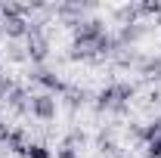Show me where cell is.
<instances>
[{
  "label": "cell",
  "mask_w": 161,
  "mask_h": 158,
  "mask_svg": "<svg viewBox=\"0 0 161 158\" xmlns=\"http://www.w3.org/2000/svg\"><path fill=\"white\" fill-rule=\"evenodd\" d=\"M133 84H112V87H105L99 90V96H96V105L99 109H112V112H124V105L133 99Z\"/></svg>",
  "instance_id": "cell-1"
},
{
  "label": "cell",
  "mask_w": 161,
  "mask_h": 158,
  "mask_svg": "<svg viewBox=\"0 0 161 158\" xmlns=\"http://www.w3.org/2000/svg\"><path fill=\"white\" fill-rule=\"evenodd\" d=\"M47 53H50V43H47V37L40 34V28H34L31 25V31H28V47H25V56L31 62H43L47 59Z\"/></svg>",
  "instance_id": "cell-2"
},
{
  "label": "cell",
  "mask_w": 161,
  "mask_h": 158,
  "mask_svg": "<svg viewBox=\"0 0 161 158\" xmlns=\"http://www.w3.org/2000/svg\"><path fill=\"white\" fill-rule=\"evenodd\" d=\"M31 115L40 121H53L56 118V96H50V93L31 96Z\"/></svg>",
  "instance_id": "cell-3"
},
{
  "label": "cell",
  "mask_w": 161,
  "mask_h": 158,
  "mask_svg": "<svg viewBox=\"0 0 161 158\" xmlns=\"http://www.w3.org/2000/svg\"><path fill=\"white\" fill-rule=\"evenodd\" d=\"M34 81H37L50 96H56V93H65V90H68V87H65V81H62L59 75H53V71H47V68H40L37 75H34Z\"/></svg>",
  "instance_id": "cell-4"
},
{
  "label": "cell",
  "mask_w": 161,
  "mask_h": 158,
  "mask_svg": "<svg viewBox=\"0 0 161 158\" xmlns=\"http://www.w3.org/2000/svg\"><path fill=\"white\" fill-rule=\"evenodd\" d=\"M28 146H31V143H28V133H25V130H13L9 139H6V149H9L13 155H22V158L28 152Z\"/></svg>",
  "instance_id": "cell-5"
},
{
  "label": "cell",
  "mask_w": 161,
  "mask_h": 158,
  "mask_svg": "<svg viewBox=\"0 0 161 158\" xmlns=\"http://www.w3.org/2000/svg\"><path fill=\"white\" fill-rule=\"evenodd\" d=\"M6 99H9V105H13L16 112H25V109H31V102H28V96H25V90H19V87H13Z\"/></svg>",
  "instance_id": "cell-6"
},
{
  "label": "cell",
  "mask_w": 161,
  "mask_h": 158,
  "mask_svg": "<svg viewBox=\"0 0 161 158\" xmlns=\"http://www.w3.org/2000/svg\"><path fill=\"white\" fill-rule=\"evenodd\" d=\"M140 71L146 75V78H161V56L158 59H146L140 65Z\"/></svg>",
  "instance_id": "cell-7"
},
{
  "label": "cell",
  "mask_w": 161,
  "mask_h": 158,
  "mask_svg": "<svg viewBox=\"0 0 161 158\" xmlns=\"http://www.w3.org/2000/svg\"><path fill=\"white\" fill-rule=\"evenodd\" d=\"M140 34H142V28L136 25V22H133V25H124V28H121V37H118V43H130V40H136Z\"/></svg>",
  "instance_id": "cell-8"
},
{
  "label": "cell",
  "mask_w": 161,
  "mask_h": 158,
  "mask_svg": "<svg viewBox=\"0 0 161 158\" xmlns=\"http://www.w3.org/2000/svg\"><path fill=\"white\" fill-rule=\"evenodd\" d=\"M25 158H53V155H50V149H47L43 143H31L28 152H25Z\"/></svg>",
  "instance_id": "cell-9"
},
{
  "label": "cell",
  "mask_w": 161,
  "mask_h": 158,
  "mask_svg": "<svg viewBox=\"0 0 161 158\" xmlns=\"http://www.w3.org/2000/svg\"><path fill=\"white\" fill-rule=\"evenodd\" d=\"M140 16H161V0H146V3H140Z\"/></svg>",
  "instance_id": "cell-10"
},
{
  "label": "cell",
  "mask_w": 161,
  "mask_h": 158,
  "mask_svg": "<svg viewBox=\"0 0 161 158\" xmlns=\"http://www.w3.org/2000/svg\"><path fill=\"white\" fill-rule=\"evenodd\" d=\"M146 149H149V158H161V133L152 143H146Z\"/></svg>",
  "instance_id": "cell-11"
},
{
  "label": "cell",
  "mask_w": 161,
  "mask_h": 158,
  "mask_svg": "<svg viewBox=\"0 0 161 158\" xmlns=\"http://www.w3.org/2000/svg\"><path fill=\"white\" fill-rule=\"evenodd\" d=\"M56 158H80V155L75 152V149H71V146H62L59 152H56Z\"/></svg>",
  "instance_id": "cell-12"
},
{
  "label": "cell",
  "mask_w": 161,
  "mask_h": 158,
  "mask_svg": "<svg viewBox=\"0 0 161 158\" xmlns=\"http://www.w3.org/2000/svg\"><path fill=\"white\" fill-rule=\"evenodd\" d=\"M9 133H13V130H9V124H6V121H0V143H6Z\"/></svg>",
  "instance_id": "cell-13"
}]
</instances>
